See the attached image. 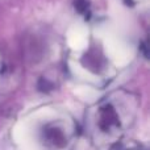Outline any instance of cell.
<instances>
[{"mask_svg":"<svg viewBox=\"0 0 150 150\" xmlns=\"http://www.w3.org/2000/svg\"><path fill=\"white\" fill-rule=\"evenodd\" d=\"M140 109V98L127 90L104 96L86 111L83 132L96 149L116 146L133 127Z\"/></svg>","mask_w":150,"mask_h":150,"instance_id":"cell-1","label":"cell"},{"mask_svg":"<svg viewBox=\"0 0 150 150\" xmlns=\"http://www.w3.org/2000/svg\"><path fill=\"white\" fill-rule=\"evenodd\" d=\"M26 128L36 150H73L80 133L74 117L59 109L37 113Z\"/></svg>","mask_w":150,"mask_h":150,"instance_id":"cell-2","label":"cell"},{"mask_svg":"<svg viewBox=\"0 0 150 150\" xmlns=\"http://www.w3.org/2000/svg\"><path fill=\"white\" fill-rule=\"evenodd\" d=\"M115 150H145L141 146H121V148H117Z\"/></svg>","mask_w":150,"mask_h":150,"instance_id":"cell-3","label":"cell"}]
</instances>
